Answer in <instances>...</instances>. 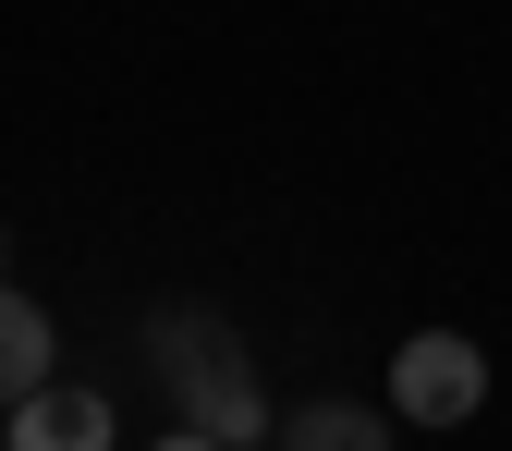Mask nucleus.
Returning a JSON list of instances; mask_svg holds the SVG:
<instances>
[{
    "label": "nucleus",
    "mask_w": 512,
    "mask_h": 451,
    "mask_svg": "<svg viewBox=\"0 0 512 451\" xmlns=\"http://www.w3.org/2000/svg\"><path fill=\"white\" fill-rule=\"evenodd\" d=\"M281 451H391V415L317 391V403H293V415H281Z\"/></svg>",
    "instance_id": "39448f33"
},
{
    "label": "nucleus",
    "mask_w": 512,
    "mask_h": 451,
    "mask_svg": "<svg viewBox=\"0 0 512 451\" xmlns=\"http://www.w3.org/2000/svg\"><path fill=\"white\" fill-rule=\"evenodd\" d=\"M488 403V354L464 342V330H415L403 354H391V415L403 427H464Z\"/></svg>",
    "instance_id": "f03ea898"
},
{
    "label": "nucleus",
    "mask_w": 512,
    "mask_h": 451,
    "mask_svg": "<svg viewBox=\"0 0 512 451\" xmlns=\"http://www.w3.org/2000/svg\"><path fill=\"white\" fill-rule=\"evenodd\" d=\"M147 354H159L171 415L196 427V439L256 451V427H269V391H256V366H244V342L220 330V317H159V330H147Z\"/></svg>",
    "instance_id": "f257e3e1"
},
{
    "label": "nucleus",
    "mask_w": 512,
    "mask_h": 451,
    "mask_svg": "<svg viewBox=\"0 0 512 451\" xmlns=\"http://www.w3.org/2000/svg\"><path fill=\"white\" fill-rule=\"evenodd\" d=\"M0 256H13V232H0Z\"/></svg>",
    "instance_id": "0eeeda50"
},
{
    "label": "nucleus",
    "mask_w": 512,
    "mask_h": 451,
    "mask_svg": "<svg viewBox=\"0 0 512 451\" xmlns=\"http://www.w3.org/2000/svg\"><path fill=\"white\" fill-rule=\"evenodd\" d=\"M159 451H220V439H196V427H171V439H159Z\"/></svg>",
    "instance_id": "423d86ee"
},
{
    "label": "nucleus",
    "mask_w": 512,
    "mask_h": 451,
    "mask_svg": "<svg viewBox=\"0 0 512 451\" xmlns=\"http://www.w3.org/2000/svg\"><path fill=\"white\" fill-rule=\"evenodd\" d=\"M13 451H110V391H74V378L25 391L13 403Z\"/></svg>",
    "instance_id": "7ed1b4c3"
},
{
    "label": "nucleus",
    "mask_w": 512,
    "mask_h": 451,
    "mask_svg": "<svg viewBox=\"0 0 512 451\" xmlns=\"http://www.w3.org/2000/svg\"><path fill=\"white\" fill-rule=\"evenodd\" d=\"M61 378V330H49V305L0 281V415H13L25 391H49Z\"/></svg>",
    "instance_id": "20e7f679"
}]
</instances>
